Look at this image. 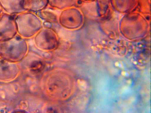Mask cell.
<instances>
[{
    "label": "cell",
    "instance_id": "1",
    "mask_svg": "<svg viewBox=\"0 0 151 113\" xmlns=\"http://www.w3.org/2000/svg\"><path fill=\"white\" fill-rule=\"evenodd\" d=\"M15 20L17 34L26 39L36 35L41 27L40 19L32 12L25 11L16 15Z\"/></svg>",
    "mask_w": 151,
    "mask_h": 113
},
{
    "label": "cell",
    "instance_id": "2",
    "mask_svg": "<svg viewBox=\"0 0 151 113\" xmlns=\"http://www.w3.org/2000/svg\"><path fill=\"white\" fill-rule=\"evenodd\" d=\"M26 39L18 34L13 38L0 42V54L5 57H20L27 47Z\"/></svg>",
    "mask_w": 151,
    "mask_h": 113
},
{
    "label": "cell",
    "instance_id": "3",
    "mask_svg": "<svg viewBox=\"0 0 151 113\" xmlns=\"http://www.w3.org/2000/svg\"><path fill=\"white\" fill-rule=\"evenodd\" d=\"M16 15L3 12L0 15V42L11 39L17 34Z\"/></svg>",
    "mask_w": 151,
    "mask_h": 113
},
{
    "label": "cell",
    "instance_id": "4",
    "mask_svg": "<svg viewBox=\"0 0 151 113\" xmlns=\"http://www.w3.org/2000/svg\"><path fill=\"white\" fill-rule=\"evenodd\" d=\"M39 31L36 34L35 41L38 47L44 50H52L58 44L57 36L52 30L44 29Z\"/></svg>",
    "mask_w": 151,
    "mask_h": 113
},
{
    "label": "cell",
    "instance_id": "5",
    "mask_svg": "<svg viewBox=\"0 0 151 113\" xmlns=\"http://www.w3.org/2000/svg\"><path fill=\"white\" fill-rule=\"evenodd\" d=\"M80 15L79 12L76 10L64 11L60 15V23L67 29H77L80 26Z\"/></svg>",
    "mask_w": 151,
    "mask_h": 113
},
{
    "label": "cell",
    "instance_id": "6",
    "mask_svg": "<svg viewBox=\"0 0 151 113\" xmlns=\"http://www.w3.org/2000/svg\"><path fill=\"white\" fill-rule=\"evenodd\" d=\"M24 0H0V5L3 12L17 15L25 11L23 6Z\"/></svg>",
    "mask_w": 151,
    "mask_h": 113
},
{
    "label": "cell",
    "instance_id": "7",
    "mask_svg": "<svg viewBox=\"0 0 151 113\" xmlns=\"http://www.w3.org/2000/svg\"><path fill=\"white\" fill-rule=\"evenodd\" d=\"M44 65L40 61H36L34 62L31 66L32 71L35 72H39L43 68Z\"/></svg>",
    "mask_w": 151,
    "mask_h": 113
},
{
    "label": "cell",
    "instance_id": "8",
    "mask_svg": "<svg viewBox=\"0 0 151 113\" xmlns=\"http://www.w3.org/2000/svg\"><path fill=\"white\" fill-rule=\"evenodd\" d=\"M3 12V11L1 7V5H0V15Z\"/></svg>",
    "mask_w": 151,
    "mask_h": 113
}]
</instances>
